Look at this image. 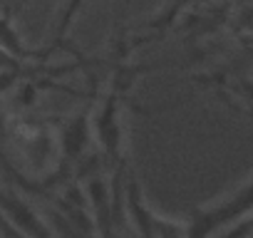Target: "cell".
I'll list each match as a JSON object with an SVG mask.
<instances>
[{
	"instance_id": "obj_3",
	"label": "cell",
	"mask_w": 253,
	"mask_h": 238,
	"mask_svg": "<svg viewBox=\"0 0 253 238\" xmlns=\"http://www.w3.org/2000/svg\"><path fill=\"white\" fill-rule=\"evenodd\" d=\"M15 15H18V8L15 5H8V8L0 10V50L8 52L15 60H20V62H25V65L28 62H45L57 50V45H50L45 50L28 45V40L18 33Z\"/></svg>"
},
{
	"instance_id": "obj_2",
	"label": "cell",
	"mask_w": 253,
	"mask_h": 238,
	"mask_svg": "<svg viewBox=\"0 0 253 238\" xmlns=\"http://www.w3.org/2000/svg\"><path fill=\"white\" fill-rule=\"evenodd\" d=\"M122 213L129 218V226L139 236H152V238H174V236H186L184 221H174L167 216H159L144 198L142 186L134 174H126L122 181Z\"/></svg>"
},
{
	"instance_id": "obj_1",
	"label": "cell",
	"mask_w": 253,
	"mask_h": 238,
	"mask_svg": "<svg viewBox=\"0 0 253 238\" xmlns=\"http://www.w3.org/2000/svg\"><path fill=\"white\" fill-rule=\"evenodd\" d=\"M253 208V181L243 179L228 196L218 198L211 206L194 208L184 221L186 236H213V233H233L238 221H246Z\"/></svg>"
},
{
	"instance_id": "obj_4",
	"label": "cell",
	"mask_w": 253,
	"mask_h": 238,
	"mask_svg": "<svg viewBox=\"0 0 253 238\" xmlns=\"http://www.w3.org/2000/svg\"><path fill=\"white\" fill-rule=\"evenodd\" d=\"M60 147H62V159L77 164L84 159V154L92 147V119L89 112H80L70 117L60 129Z\"/></svg>"
}]
</instances>
